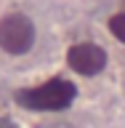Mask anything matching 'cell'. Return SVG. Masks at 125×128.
<instances>
[{
	"label": "cell",
	"instance_id": "1",
	"mask_svg": "<svg viewBox=\"0 0 125 128\" xmlns=\"http://www.w3.org/2000/svg\"><path fill=\"white\" fill-rule=\"evenodd\" d=\"M77 96V88L64 78H53L37 88H24L16 94V102L24 110H37V112H59L67 110Z\"/></svg>",
	"mask_w": 125,
	"mask_h": 128
},
{
	"label": "cell",
	"instance_id": "2",
	"mask_svg": "<svg viewBox=\"0 0 125 128\" xmlns=\"http://www.w3.org/2000/svg\"><path fill=\"white\" fill-rule=\"evenodd\" d=\"M35 43V27L29 16L24 14H8L0 19V48L11 56L27 54Z\"/></svg>",
	"mask_w": 125,
	"mask_h": 128
},
{
	"label": "cell",
	"instance_id": "3",
	"mask_svg": "<svg viewBox=\"0 0 125 128\" xmlns=\"http://www.w3.org/2000/svg\"><path fill=\"white\" fill-rule=\"evenodd\" d=\"M67 64L83 78H93L107 67V54L93 43H75L67 51Z\"/></svg>",
	"mask_w": 125,
	"mask_h": 128
},
{
	"label": "cell",
	"instance_id": "4",
	"mask_svg": "<svg viewBox=\"0 0 125 128\" xmlns=\"http://www.w3.org/2000/svg\"><path fill=\"white\" fill-rule=\"evenodd\" d=\"M109 32L120 40V43H125V14H117V16L109 19Z\"/></svg>",
	"mask_w": 125,
	"mask_h": 128
},
{
	"label": "cell",
	"instance_id": "5",
	"mask_svg": "<svg viewBox=\"0 0 125 128\" xmlns=\"http://www.w3.org/2000/svg\"><path fill=\"white\" fill-rule=\"evenodd\" d=\"M0 128H13V123H11V120H5V118H0Z\"/></svg>",
	"mask_w": 125,
	"mask_h": 128
}]
</instances>
